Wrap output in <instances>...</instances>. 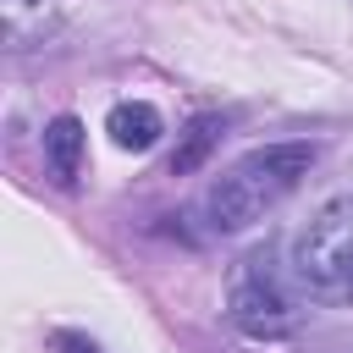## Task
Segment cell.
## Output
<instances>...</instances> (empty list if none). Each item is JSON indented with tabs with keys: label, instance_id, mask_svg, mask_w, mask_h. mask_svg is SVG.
I'll use <instances>...</instances> for the list:
<instances>
[{
	"label": "cell",
	"instance_id": "6da1fadb",
	"mask_svg": "<svg viewBox=\"0 0 353 353\" xmlns=\"http://www.w3.org/2000/svg\"><path fill=\"white\" fill-rule=\"evenodd\" d=\"M314 165V143H259L248 149L237 165H226L210 193H204V215L215 232H248L265 210H276Z\"/></svg>",
	"mask_w": 353,
	"mask_h": 353
},
{
	"label": "cell",
	"instance_id": "7a4b0ae2",
	"mask_svg": "<svg viewBox=\"0 0 353 353\" xmlns=\"http://www.w3.org/2000/svg\"><path fill=\"white\" fill-rule=\"evenodd\" d=\"M287 270L298 292L331 309H353V193L325 199L292 237Z\"/></svg>",
	"mask_w": 353,
	"mask_h": 353
},
{
	"label": "cell",
	"instance_id": "3957f363",
	"mask_svg": "<svg viewBox=\"0 0 353 353\" xmlns=\"http://www.w3.org/2000/svg\"><path fill=\"white\" fill-rule=\"evenodd\" d=\"M270 259L265 254H248L237 270H232V287H226V314L243 336L254 342H287L298 331V309L287 298V287L276 281V270H265Z\"/></svg>",
	"mask_w": 353,
	"mask_h": 353
},
{
	"label": "cell",
	"instance_id": "277c9868",
	"mask_svg": "<svg viewBox=\"0 0 353 353\" xmlns=\"http://www.w3.org/2000/svg\"><path fill=\"white\" fill-rule=\"evenodd\" d=\"M105 132H110L116 149H127V154H149V149L160 143V132H165V116H160L149 99H121V105H110Z\"/></svg>",
	"mask_w": 353,
	"mask_h": 353
},
{
	"label": "cell",
	"instance_id": "5b68a950",
	"mask_svg": "<svg viewBox=\"0 0 353 353\" xmlns=\"http://www.w3.org/2000/svg\"><path fill=\"white\" fill-rule=\"evenodd\" d=\"M83 121L77 116H55L50 127H44V165H50V176L66 188V182H77V171H83Z\"/></svg>",
	"mask_w": 353,
	"mask_h": 353
},
{
	"label": "cell",
	"instance_id": "8992f818",
	"mask_svg": "<svg viewBox=\"0 0 353 353\" xmlns=\"http://www.w3.org/2000/svg\"><path fill=\"white\" fill-rule=\"evenodd\" d=\"M55 28V0H0V33L11 50H28Z\"/></svg>",
	"mask_w": 353,
	"mask_h": 353
},
{
	"label": "cell",
	"instance_id": "52a82bcc",
	"mask_svg": "<svg viewBox=\"0 0 353 353\" xmlns=\"http://www.w3.org/2000/svg\"><path fill=\"white\" fill-rule=\"evenodd\" d=\"M221 138H226V121H221V116H193V121L182 127L176 149H171V176L199 171V165L215 154V143H221Z\"/></svg>",
	"mask_w": 353,
	"mask_h": 353
},
{
	"label": "cell",
	"instance_id": "ba28073f",
	"mask_svg": "<svg viewBox=\"0 0 353 353\" xmlns=\"http://www.w3.org/2000/svg\"><path fill=\"white\" fill-rule=\"evenodd\" d=\"M50 347H61V353H99V342L83 336V331H50Z\"/></svg>",
	"mask_w": 353,
	"mask_h": 353
}]
</instances>
